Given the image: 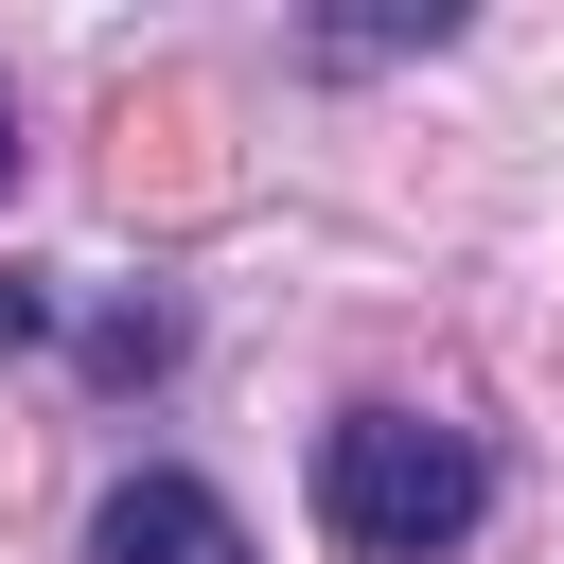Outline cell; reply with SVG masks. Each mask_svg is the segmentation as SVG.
<instances>
[{"label":"cell","instance_id":"cell-3","mask_svg":"<svg viewBox=\"0 0 564 564\" xmlns=\"http://www.w3.org/2000/svg\"><path fill=\"white\" fill-rule=\"evenodd\" d=\"M0 176H18V106H0Z\"/></svg>","mask_w":564,"mask_h":564},{"label":"cell","instance_id":"cell-1","mask_svg":"<svg viewBox=\"0 0 564 564\" xmlns=\"http://www.w3.org/2000/svg\"><path fill=\"white\" fill-rule=\"evenodd\" d=\"M476 511H494V458H476L458 423H423V405H352V423L317 441V529H335L352 564H441Z\"/></svg>","mask_w":564,"mask_h":564},{"label":"cell","instance_id":"cell-2","mask_svg":"<svg viewBox=\"0 0 564 564\" xmlns=\"http://www.w3.org/2000/svg\"><path fill=\"white\" fill-rule=\"evenodd\" d=\"M88 564H247V511L212 494V476H176V458H141L106 511H88Z\"/></svg>","mask_w":564,"mask_h":564}]
</instances>
